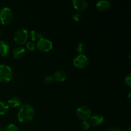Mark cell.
Here are the masks:
<instances>
[{
	"mask_svg": "<svg viewBox=\"0 0 131 131\" xmlns=\"http://www.w3.org/2000/svg\"><path fill=\"white\" fill-rule=\"evenodd\" d=\"M35 115V110L33 106L28 104L20 106V109L18 111L17 118L20 122L26 124L31 121Z\"/></svg>",
	"mask_w": 131,
	"mask_h": 131,
	"instance_id": "6da1fadb",
	"label": "cell"
},
{
	"mask_svg": "<svg viewBox=\"0 0 131 131\" xmlns=\"http://www.w3.org/2000/svg\"><path fill=\"white\" fill-rule=\"evenodd\" d=\"M28 37H29V33L28 30L26 28H21L16 31L14 35V40L17 44L22 46L26 43Z\"/></svg>",
	"mask_w": 131,
	"mask_h": 131,
	"instance_id": "7a4b0ae2",
	"label": "cell"
},
{
	"mask_svg": "<svg viewBox=\"0 0 131 131\" xmlns=\"http://www.w3.org/2000/svg\"><path fill=\"white\" fill-rule=\"evenodd\" d=\"M14 18L13 12L10 8L3 7L0 8V23L3 25L8 24Z\"/></svg>",
	"mask_w": 131,
	"mask_h": 131,
	"instance_id": "3957f363",
	"label": "cell"
},
{
	"mask_svg": "<svg viewBox=\"0 0 131 131\" xmlns=\"http://www.w3.org/2000/svg\"><path fill=\"white\" fill-rule=\"evenodd\" d=\"M13 72L11 68L6 65H0V82L8 83L11 81Z\"/></svg>",
	"mask_w": 131,
	"mask_h": 131,
	"instance_id": "277c9868",
	"label": "cell"
},
{
	"mask_svg": "<svg viewBox=\"0 0 131 131\" xmlns=\"http://www.w3.org/2000/svg\"><path fill=\"white\" fill-rule=\"evenodd\" d=\"M36 47L41 52H47L52 49L53 46H52V42L50 40L43 37L37 41Z\"/></svg>",
	"mask_w": 131,
	"mask_h": 131,
	"instance_id": "5b68a950",
	"label": "cell"
},
{
	"mask_svg": "<svg viewBox=\"0 0 131 131\" xmlns=\"http://www.w3.org/2000/svg\"><path fill=\"white\" fill-rule=\"evenodd\" d=\"M89 63V59L86 55L79 54L76 58L74 59L73 65L75 67L79 69H83L86 67Z\"/></svg>",
	"mask_w": 131,
	"mask_h": 131,
	"instance_id": "8992f818",
	"label": "cell"
},
{
	"mask_svg": "<svg viewBox=\"0 0 131 131\" xmlns=\"http://www.w3.org/2000/svg\"><path fill=\"white\" fill-rule=\"evenodd\" d=\"M76 115L83 121H87L91 117L92 111L87 106H82L76 110Z\"/></svg>",
	"mask_w": 131,
	"mask_h": 131,
	"instance_id": "52a82bcc",
	"label": "cell"
},
{
	"mask_svg": "<svg viewBox=\"0 0 131 131\" xmlns=\"http://www.w3.org/2000/svg\"><path fill=\"white\" fill-rule=\"evenodd\" d=\"M72 5L78 12L85 11L88 7V3L86 0H74L72 1Z\"/></svg>",
	"mask_w": 131,
	"mask_h": 131,
	"instance_id": "ba28073f",
	"label": "cell"
},
{
	"mask_svg": "<svg viewBox=\"0 0 131 131\" xmlns=\"http://www.w3.org/2000/svg\"><path fill=\"white\" fill-rule=\"evenodd\" d=\"M96 8L98 10L101 12H106L111 8V1L108 0H102L99 1L96 3Z\"/></svg>",
	"mask_w": 131,
	"mask_h": 131,
	"instance_id": "9c48e42d",
	"label": "cell"
},
{
	"mask_svg": "<svg viewBox=\"0 0 131 131\" xmlns=\"http://www.w3.org/2000/svg\"><path fill=\"white\" fill-rule=\"evenodd\" d=\"M90 118L91 124L93 126H100L104 122V118L101 115H94L91 116Z\"/></svg>",
	"mask_w": 131,
	"mask_h": 131,
	"instance_id": "30bf717a",
	"label": "cell"
},
{
	"mask_svg": "<svg viewBox=\"0 0 131 131\" xmlns=\"http://www.w3.org/2000/svg\"><path fill=\"white\" fill-rule=\"evenodd\" d=\"M53 78L54 80L58 82H63L67 78V74L64 70H56L54 72L53 75Z\"/></svg>",
	"mask_w": 131,
	"mask_h": 131,
	"instance_id": "8fae6325",
	"label": "cell"
},
{
	"mask_svg": "<svg viewBox=\"0 0 131 131\" xmlns=\"http://www.w3.org/2000/svg\"><path fill=\"white\" fill-rule=\"evenodd\" d=\"M10 51V46L5 41L0 40V56H6Z\"/></svg>",
	"mask_w": 131,
	"mask_h": 131,
	"instance_id": "7c38bea8",
	"label": "cell"
},
{
	"mask_svg": "<svg viewBox=\"0 0 131 131\" xmlns=\"http://www.w3.org/2000/svg\"><path fill=\"white\" fill-rule=\"evenodd\" d=\"M26 53V49L23 47H17L13 51V56L16 60H19L24 57Z\"/></svg>",
	"mask_w": 131,
	"mask_h": 131,
	"instance_id": "4fadbf2b",
	"label": "cell"
},
{
	"mask_svg": "<svg viewBox=\"0 0 131 131\" xmlns=\"http://www.w3.org/2000/svg\"><path fill=\"white\" fill-rule=\"evenodd\" d=\"M29 37L31 42H35V41L39 40L40 38H43V33L38 32L35 30H32L29 32Z\"/></svg>",
	"mask_w": 131,
	"mask_h": 131,
	"instance_id": "5bb4252c",
	"label": "cell"
},
{
	"mask_svg": "<svg viewBox=\"0 0 131 131\" xmlns=\"http://www.w3.org/2000/svg\"><path fill=\"white\" fill-rule=\"evenodd\" d=\"M8 104L12 107H20L21 106V101L17 97H13L10 98L8 101Z\"/></svg>",
	"mask_w": 131,
	"mask_h": 131,
	"instance_id": "9a60e30c",
	"label": "cell"
},
{
	"mask_svg": "<svg viewBox=\"0 0 131 131\" xmlns=\"http://www.w3.org/2000/svg\"><path fill=\"white\" fill-rule=\"evenodd\" d=\"M9 111V106L7 103L0 101V115H5Z\"/></svg>",
	"mask_w": 131,
	"mask_h": 131,
	"instance_id": "2e32d148",
	"label": "cell"
},
{
	"mask_svg": "<svg viewBox=\"0 0 131 131\" xmlns=\"http://www.w3.org/2000/svg\"><path fill=\"white\" fill-rule=\"evenodd\" d=\"M4 131H20L18 127L15 124H9L5 128Z\"/></svg>",
	"mask_w": 131,
	"mask_h": 131,
	"instance_id": "e0dca14e",
	"label": "cell"
},
{
	"mask_svg": "<svg viewBox=\"0 0 131 131\" xmlns=\"http://www.w3.org/2000/svg\"><path fill=\"white\" fill-rule=\"evenodd\" d=\"M26 47L27 48V49L29 50V51H34L36 48L35 44L34 43V42H31V41H29V42H27L26 43Z\"/></svg>",
	"mask_w": 131,
	"mask_h": 131,
	"instance_id": "ac0fdd59",
	"label": "cell"
},
{
	"mask_svg": "<svg viewBox=\"0 0 131 131\" xmlns=\"http://www.w3.org/2000/svg\"><path fill=\"white\" fill-rule=\"evenodd\" d=\"M85 50V46L83 43H79L76 47V51L79 54H81Z\"/></svg>",
	"mask_w": 131,
	"mask_h": 131,
	"instance_id": "d6986e66",
	"label": "cell"
},
{
	"mask_svg": "<svg viewBox=\"0 0 131 131\" xmlns=\"http://www.w3.org/2000/svg\"><path fill=\"white\" fill-rule=\"evenodd\" d=\"M81 128L84 130H87L90 128V124L88 121H83L81 124Z\"/></svg>",
	"mask_w": 131,
	"mask_h": 131,
	"instance_id": "ffe728a7",
	"label": "cell"
},
{
	"mask_svg": "<svg viewBox=\"0 0 131 131\" xmlns=\"http://www.w3.org/2000/svg\"><path fill=\"white\" fill-rule=\"evenodd\" d=\"M81 14L79 12H75L72 15V19L75 22H79L81 20Z\"/></svg>",
	"mask_w": 131,
	"mask_h": 131,
	"instance_id": "44dd1931",
	"label": "cell"
},
{
	"mask_svg": "<svg viewBox=\"0 0 131 131\" xmlns=\"http://www.w3.org/2000/svg\"><path fill=\"white\" fill-rule=\"evenodd\" d=\"M54 81V78L52 75H47L44 78V83L46 84H51Z\"/></svg>",
	"mask_w": 131,
	"mask_h": 131,
	"instance_id": "7402d4cb",
	"label": "cell"
},
{
	"mask_svg": "<svg viewBox=\"0 0 131 131\" xmlns=\"http://www.w3.org/2000/svg\"><path fill=\"white\" fill-rule=\"evenodd\" d=\"M125 84H126L127 86L130 87L131 86V74H128L126 76V78H125Z\"/></svg>",
	"mask_w": 131,
	"mask_h": 131,
	"instance_id": "603a6c76",
	"label": "cell"
},
{
	"mask_svg": "<svg viewBox=\"0 0 131 131\" xmlns=\"http://www.w3.org/2000/svg\"><path fill=\"white\" fill-rule=\"evenodd\" d=\"M108 131H122V130H120L118 127H111L110 129H109Z\"/></svg>",
	"mask_w": 131,
	"mask_h": 131,
	"instance_id": "cb8c5ba5",
	"label": "cell"
},
{
	"mask_svg": "<svg viewBox=\"0 0 131 131\" xmlns=\"http://www.w3.org/2000/svg\"><path fill=\"white\" fill-rule=\"evenodd\" d=\"M130 95H131V93H129V95H128V99H129V101H130Z\"/></svg>",
	"mask_w": 131,
	"mask_h": 131,
	"instance_id": "d4e9b609",
	"label": "cell"
},
{
	"mask_svg": "<svg viewBox=\"0 0 131 131\" xmlns=\"http://www.w3.org/2000/svg\"><path fill=\"white\" fill-rule=\"evenodd\" d=\"M0 131H3V130L1 127H0Z\"/></svg>",
	"mask_w": 131,
	"mask_h": 131,
	"instance_id": "484cf974",
	"label": "cell"
},
{
	"mask_svg": "<svg viewBox=\"0 0 131 131\" xmlns=\"http://www.w3.org/2000/svg\"><path fill=\"white\" fill-rule=\"evenodd\" d=\"M0 37H1V31H0Z\"/></svg>",
	"mask_w": 131,
	"mask_h": 131,
	"instance_id": "4316f807",
	"label": "cell"
}]
</instances>
